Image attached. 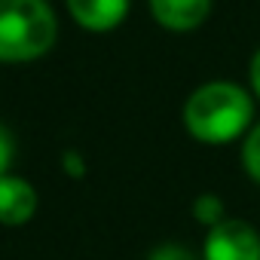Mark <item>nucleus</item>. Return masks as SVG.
I'll return each mask as SVG.
<instances>
[{
  "label": "nucleus",
  "instance_id": "nucleus-5",
  "mask_svg": "<svg viewBox=\"0 0 260 260\" xmlns=\"http://www.w3.org/2000/svg\"><path fill=\"white\" fill-rule=\"evenodd\" d=\"M40 196L34 184L22 175H4L0 178V226H25L37 217Z\"/></svg>",
  "mask_w": 260,
  "mask_h": 260
},
{
  "label": "nucleus",
  "instance_id": "nucleus-11",
  "mask_svg": "<svg viewBox=\"0 0 260 260\" xmlns=\"http://www.w3.org/2000/svg\"><path fill=\"white\" fill-rule=\"evenodd\" d=\"M61 172L68 178H86V159H83V153L74 150V147H68L61 153Z\"/></svg>",
  "mask_w": 260,
  "mask_h": 260
},
{
  "label": "nucleus",
  "instance_id": "nucleus-12",
  "mask_svg": "<svg viewBox=\"0 0 260 260\" xmlns=\"http://www.w3.org/2000/svg\"><path fill=\"white\" fill-rule=\"evenodd\" d=\"M248 89H251L254 101H260V46L254 49V55L248 61Z\"/></svg>",
  "mask_w": 260,
  "mask_h": 260
},
{
  "label": "nucleus",
  "instance_id": "nucleus-10",
  "mask_svg": "<svg viewBox=\"0 0 260 260\" xmlns=\"http://www.w3.org/2000/svg\"><path fill=\"white\" fill-rule=\"evenodd\" d=\"M147 260H202V254H193L187 245H178V242H166V245L153 248Z\"/></svg>",
  "mask_w": 260,
  "mask_h": 260
},
{
  "label": "nucleus",
  "instance_id": "nucleus-7",
  "mask_svg": "<svg viewBox=\"0 0 260 260\" xmlns=\"http://www.w3.org/2000/svg\"><path fill=\"white\" fill-rule=\"evenodd\" d=\"M193 220H196L199 226H205V230L223 223V220H226V205H223V199H220L217 193H199V196L193 199Z\"/></svg>",
  "mask_w": 260,
  "mask_h": 260
},
{
  "label": "nucleus",
  "instance_id": "nucleus-1",
  "mask_svg": "<svg viewBox=\"0 0 260 260\" xmlns=\"http://www.w3.org/2000/svg\"><path fill=\"white\" fill-rule=\"evenodd\" d=\"M254 95L248 86L233 80H208L199 83L181 107V122L187 135L205 147H226L242 141L254 119Z\"/></svg>",
  "mask_w": 260,
  "mask_h": 260
},
{
  "label": "nucleus",
  "instance_id": "nucleus-2",
  "mask_svg": "<svg viewBox=\"0 0 260 260\" xmlns=\"http://www.w3.org/2000/svg\"><path fill=\"white\" fill-rule=\"evenodd\" d=\"M58 43L49 0H0V64H31Z\"/></svg>",
  "mask_w": 260,
  "mask_h": 260
},
{
  "label": "nucleus",
  "instance_id": "nucleus-4",
  "mask_svg": "<svg viewBox=\"0 0 260 260\" xmlns=\"http://www.w3.org/2000/svg\"><path fill=\"white\" fill-rule=\"evenodd\" d=\"M147 10L159 28L172 34H190L208 22L214 0H147Z\"/></svg>",
  "mask_w": 260,
  "mask_h": 260
},
{
  "label": "nucleus",
  "instance_id": "nucleus-3",
  "mask_svg": "<svg viewBox=\"0 0 260 260\" xmlns=\"http://www.w3.org/2000/svg\"><path fill=\"white\" fill-rule=\"evenodd\" d=\"M202 260H260V233L242 217L211 226L202 242Z\"/></svg>",
  "mask_w": 260,
  "mask_h": 260
},
{
  "label": "nucleus",
  "instance_id": "nucleus-6",
  "mask_svg": "<svg viewBox=\"0 0 260 260\" xmlns=\"http://www.w3.org/2000/svg\"><path fill=\"white\" fill-rule=\"evenodd\" d=\"M132 0H64V10L77 28L89 34H107L119 28L128 16Z\"/></svg>",
  "mask_w": 260,
  "mask_h": 260
},
{
  "label": "nucleus",
  "instance_id": "nucleus-9",
  "mask_svg": "<svg viewBox=\"0 0 260 260\" xmlns=\"http://www.w3.org/2000/svg\"><path fill=\"white\" fill-rule=\"evenodd\" d=\"M13 159H16V135L7 122H0V178L13 172Z\"/></svg>",
  "mask_w": 260,
  "mask_h": 260
},
{
  "label": "nucleus",
  "instance_id": "nucleus-8",
  "mask_svg": "<svg viewBox=\"0 0 260 260\" xmlns=\"http://www.w3.org/2000/svg\"><path fill=\"white\" fill-rule=\"evenodd\" d=\"M242 169L260 187V119L251 125V132L242 138Z\"/></svg>",
  "mask_w": 260,
  "mask_h": 260
}]
</instances>
